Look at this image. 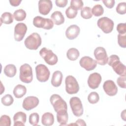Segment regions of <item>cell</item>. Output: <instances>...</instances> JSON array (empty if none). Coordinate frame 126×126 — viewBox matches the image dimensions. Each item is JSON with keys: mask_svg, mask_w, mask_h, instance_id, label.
<instances>
[{"mask_svg": "<svg viewBox=\"0 0 126 126\" xmlns=\"http://www.w3.org/2000/svg\"><path fill=\"white\" fill-rule=\"evenodd\" d=\"M67 0H56L55 1L56 5L59 7H65L67 5Z\"/></svg>", "mask_w": 126, "mask_h": 126, "instance_id": "b9f144b4", "label": "cell"}, {"mask_svg": "<svg viewBox=\"0 0 126 126\" xmlns=\"http://www.w3.org/2000/svg\"><path fill=\"white\" fill-rule=\"evenodd\" d=\"M27 31L26 25L23 23H19L14 28V39L17 41H21L24 38Z\"/></svg>", "mask_w": 126, "mask_h": 126, "instance_id": "4fadbf2b", "label": "cell"}, {"mask_svg": "<svg viewBox=\"0 0 126 126\" xmlns=\"http://www.w3.org/2000/svg\"><path fill=\"white\" fill-rule=\"evenodd\" d=\"M126 109L124 110V111L123 112H122L121 113V118L122 119L124 120V121H126Z\"/></svg>", "mask_w": 126, "mask_h": 126, "instance_id": "f6af8a7d", "label": "cell"}, {"mask_svg": "<svg viewBox=\"0 0 126 126\" xmlns=\"http://www.w3.org/2000/svg\"><path fill=\"white\" fill-rule=\"evenodd\" d=\"M81 17L85 19H89L92 17V9L90 7L85 6L83 7L81 10Z\"/></svg>", "mask_w": 126, "mask_h": 126, "instance_id": "f1b7e54d", "label": "cell"}, {"mask_svg": "<svg viewBox=\"0 0 126 126\" xmlns=\"http://www.w3.org/2000/svg\"><path fill=\"white\" fill-rule=\"evenodd\" d=\"M39 54L45 62L49 65H55L58 62V57L51 50L43 47L40 50Z\"/></svg>", "mask_w": 126, "mask_h": 126, "instance_id": "5b68a950", "label": "cell"}, {"mask_svg": "<svg viewBox=\"0 0 126 126\" xmlns=\"http://www.w3.org/2000/svg\"><path fill=\"white\" fill-rule=\"evenodd\" d=\"M41 38L37 32H33L29 35L25 40L26 47L30 50H37L41 44Z\"/></svg>", "mask_w": 126, "mask_h": 126, "instance_id": "3957f363", "label": "cell"}, {"mask_svg": "<svg viewBox=\"0 0 126 126\" xmlns=\"http://www.w3.org/2000/svg\"><path fill=\"white\" fill-rule=\"evenodd\" d=\"M77 10H75L72 7L69 6L65 10V14L66 17L69 19L74 18L77 14Z\"/></svg>", "mask_w": 126, "mask_h": 126, "instance_id": "e575fe53", "label": "cell"}, {"mask_svg": "<svg viewBox=\"0 0 126 126\" xmlns=\"http://www.w3.org/2000/svg\"><path fill=\"white\" fill-rule=\"evenodd\" d=\"M39 116L37 113H32L29 116V123L31 125L36 126H37L39 122Z\"/></svg>", "mask_w": 126, "mask_h": 126, "instance_id": "d6a6232c", "label": "cell"}, {"mask_svg": "<svg viewBox=\"0 0 126 126\" xmlns=\"http://www.w3.org/2000/svg\"><path fill=\"white\" fill-rule=\"evenodd\" d=\"M54 122V117L50 112H46L43 114L41 118L42 124L45 126L52 125Z\"/></svg>", "mask_w": 126, "mask_h": 126, "instance_id": "44dd1931", "label": "cell"}, {"mask_svg": "<svg viewBox=\"0 0 126 126\" xmlns=\"http://www.w3.org/2000/svg\"><path fill=\"white\" fill-rule=\"evenodd\" d=\"M26 114L23 112H18L13 116L14 126H24L26 122Z\"/></svg>", "mask_w": 126, "mask_h": 126, "instance_id": "d6986e66", "label": "cell"}, {"mask_svg": "<svg viewBox=\"0 0 126 126\" xmlns=\"http://www.w3.org/2000/svg\"><path fill=\"white\" fill-rule=\"evenodd\" d=\"M35 72L36 78L39 82H45L49 79L50 72L45 65L39 64L36 65L35 67Z\"/></svg>", "mask_w": 126, "mask_h": 126, "instance_id": "ba28073f", "label": "cell"}, {"mask_svg": "<svg viewBox=\"0 0 126 126\" xmlns=\"http://www.w3.org/2000/svg\"><path fill=\"white\" fill-rule=\"evenodd\" d=\"M117 30L120 34H124L126 32V25L125 23H119L117 26Z\"/></svg>", "mask_w": 126, "mask_h": 126, "instance_id": "f35d334b", "label": "cell"}, {"mask_svg": "<svg viewBox=\"0 0 126 126\" xmlns=\"http://www.w3.org/2000/svg\"><path fill=\"white\" fill-rule=\"evenodd\" d=\"M33 25L36 28L45 30H50L54 27L53 21L49 18H44L41 16H36L33 19Z\"/></svg>", "mask_w": 126, "mask_h": 126, "instance_id": "52a82bcc", "label": "cell"}, {"mask_svg": "<svg viewBox=\"0 0 126 126\" xmlns=\"http://www.w3.org/2000/svg\"><path fill=\"white\" fill-rule=\"evenodd\" d=\"M51 18L53 20L54 24L57 25H62L64 22V17L60 11H54L51 14Z\"/></svg>", "mask_w": 126, "mask_h": 126, "instance_id": "7402d4cb", "label": "cell"}, {"mask_svg": "<svg viewBox=\"0 0 126 126\" xmlns=\"http://www.w3.org/2000/svg\"><path fill=\"white\" fill-rule=\"evenodd\" d=\"M16 68L15 65L13 64H9L5 66L3 72L6 76L8 77H13L16 75Z\"/></svg>", "mask_w": 126, "mask_h": 126, "instance_id": "cb8c5ba5", "label": "cell"}, {"mask_svg": "<svg viewBox=\"0 0 126 126\" xmlns=\"http://www.w3.org/2000/svg\"><path fill=\"white\" fill-rule=\"evenodd\" d=\"M80 55L79 51L75 48L69 49L66 53V56L68 59L71 61H75L79 57Z\"/></svg>", "mask_w": 126, "mask_h": 126, "instance_id": "d4e9b609", "label": "cell"}, {"mask_svg": "<svg viewBox=\"0 0 126 126\" xmlns=\"http://www.w3.org/2000/svg\"><path fill=\"white\" fill-rule=\"evenodd\" d=\"M107 63L109 65L112 66L114 71L117 74L122 77H126V66L120 62V58L117 55H111L108 58Z\"/></svg>", "mask_w": 126, "mask_h": 126, "instance_id": "6da1fadb", "label": "cell"}, {"mask_svg": "<svg viewBox=\"0 0 126 126\" xmlns=\"http://www.w3.org/2000/svg\"><path fill=\"white\" fill-rule=\"evenodd\" d=\"M117 83L118 86L122 88L125 89L126 87V77L120 76L118 78L117 80Z\"/></svg>", "mask_w": 126, "mask_h": 126, "instance_id": "ab89813d", "label": "cell"}, {"mask_svg": "<svg viewBox=\"0 0 126 126\" xmlns=\"http://www.w3.org/2000/svg\"><path fill=\"white\" fill-rule=\"evenodd\" d=\"M69 104L73 114L76 117H80L83 113V107L80 99L76 96L71 97Z\"/></svg>", "mask_w": 126, "mask_h": 126, "instance_id": "30bf717a", "label": "cell"}, {"mask_svg": "<svg viewBox=\"0 0 126 126\" xmlns=\"http://www.w3.org/2000/svg\"><path fill=\"white\" fill-rule=\"evenodd\" d=\"M118 42L120 47L124 48L126 47V33L124 34L119 33L118 35Z\"/></svg>", "mask_w": 126, "mask_h": 126, "instance_id": "8d00e7d4", "label": "cell"}, {"mask_svg": "<svg viewBox=\"0 0 126 126\" xmlns=\"http://www.w3.org/2000/svg\"><path fill=\"white\" fill-rule=\"evenodd\" d=\"M69 125H76V126H86V125L85 121L84 120H82V119H78L76 121L75 123L71 124H69Z\"/></svg>", "mask_w": 126, "mask_h": 126, "instance_id": "7bdbcfd3", "label": "cell"}, {"mask_svg": "<svg viewBox=\"0 0 126 126\" xmlns=\"http://www.w3.org/2000/svg\"><path fill=\"white\" fill-rule=\"evenodd\" d=\"M116 11L118 13L123 15L126 13V3L122 2L119 3L116 7Z\"/></svg>", "mask_w": 126, "mask_h": 126, "instance_id": "74e56055", "label": "cell"}, {"mask_svg": "<svg viewBox=\"0 0 126 126\" xmlns=\"http://www.w3.org/2000/svg\"><path fill=\"white\" fill-rule=\"evenodd\" d=\"M68 116L67 112L57 113V120L61 126H65L68 121Z\"/></svg>", "mask_w": 126, "mask_h": 126, "instance_id": "4316f807", "label": "cell"}, {"mask_svg": "<svg viewBox=\"0 0 126 126\" xmlns=\"http://www.w3.org/2000/svg\"><path fill=\"white\" fill-rule=\"evenodd\" d=\"M63 80V74L61 71L59 70L55 71L51 79V84L55 87H59L62 82Z\"/></svg>", "mask_w": 126, "mask_h": 126, "instance_id": "ffe728a7", "label": "cell"}, {"mask_svg": "<svg viewBox=\"0 0 126 126\" xmlns=\"http://www.w3.org/2000/svg\"><path fill=\"white\" fill-rule=\"evenodd\" d=\"M103 3L108 8H112L115 5V1L114 0H103Z\"/></svg>", "mask_w": 126, "mask_h": 126, "instance_id": "60d3db41", "label": "cell"}, {"mask_svg": "<svg viewBox=\"0 0 126 126\" xmlns=\"http://www.w3.org/2000/svg\"><path fill=\"white\" fill-rule=\"evenodd\" d=\"M52 2L50 0H40L38 1V10L42 15H47L52 9Z\"/></svg>", "mask_w": 126, "mask_h": 126, "instance_id": "e0dca14e", "label": "cell"}, {"mask_svg": "<svg viewBox=\"0 0 126 126\" xmlns=\"http://www.w3.org/2000/svg\"><path fill=\"white\" fill-rule=\"evenodd\" d=\"M97 25L103 32L109 33L113 31L114 24L111 19L106 17H103L97 20Z\"/></svg>", "mask_w": 126, "mask_h": 126, "instance_id": "9c48e42d", "label": "cell"}, {"mask_svg": "<svg viewBox=\"0 0 126 126\" xmlns=\"http://www.w3.org/2000/svg\"><path fill=\"white\" fill-rule=\"evenodd\" d=\"M94 54L97 63L101 65H104L107 63L108 58L105 48L102 47H96L94 50Z\"/></svg>", "mask_w": 126, "mask_h": 126, "instance_id": "8fae6325", "label": "cell"}, {"mask_svg": "<svg viewBox=\"0 0 126 126\" xmlns=\"http://www.w3.org/2000/svg\"><path fill=\"white\" fill-rule=\"evenodd\" d=\"M101 76L99 73L94 72L91 74L88 79L89 87L92 89L97 88L101 83Z\"/></svg>", "mask_w": 126, "mask_h": 126, "instance_id": "2e32d148", "label": "cell"}, {"mask_svg": "<svg viewBox=\"0 0 126 126\" xmlns=\"http://www.w3.org/2000/svg\"><path fill=\"white\" fill-rule=\"evenodd\" d=\"M19 78L20 80L25 83H30L32 81V70L29 64L24 63L20 66Z\"/></svg>", "mask_w": 126, "mask_h": 126, "instance_id": "277c9868", "label": "cell"}, {"mask_svg": "<svg viewBox=\"0 0 126 126\" xmlns=\"http://www.w3.org/2000/svg\"><path fill=\"white\" fill-rule=\"evenodd\" d=\"M104 12V9L100 4H96L93 6L92 9V13L95 17H98L102 15Z\"/></svg>", "mask_w": 126, "mask_h": 126, "instance_id": "f546056e", "label": "cell"}, {"mask_svg": "<svg viewBox=\"0 0 126 126\" xmlns=\"http://www.w3.org/2000/svg\"><path fill=\"white\" fill-rule=\"evenodd\" d=\"M50 101L56 113L67 111V104L59 94H52L50 98Z\"/></svg>", "mask_w": 126, "mask_h": 126, "instance_id": "7a4b0ae2", "label": "cell"}, {"mask_svg": "<svg viewBox=\"0 0 126 126\" xmlns=\"http://www.w3.org/2000/svg\"><path fill=\"white\" fill-rule=\"evenodd\" d=\"M65 91L68 94H75L79 90V85L74 77L72 75L67 76L65 79Z\"/></svg>", "mask_w": 126, "mask_h": 126, "instance_id": "8992f818", "label": "cell"}, {"mask_svg": "<svg viewBox=\"0 0 126 126\" xmlns=\"http://www.w3.org/2000/svg\"><path fill=\"white\" fill-rule=\"evenodd\" d=\"M88 101L91 104L96 103L99 100L98 94L95 92H93L89 94L88 96Z\"/></svg>", "mask_w": 126, "mask_h": 126, "instance_id": "1f68e13d", "label": "cell"}, {"mask_svg": "<svg viewBox=\"0 0 126 126\" xmlns=\"http://www.w3.org/2000/svg\"><path fill=\"white\" fill-rule=\"evenodd\" d=\"M13 17L17 21H23L26 17V11L23 9H17L14 11Z\"/></svg>", "mask_w": 126, "mask_h": 126, "instance_id": "83f0119b", "label": "cell"}, {"mask_svg": "<svg viewBox=\"0 0 126 126\" xmlns=\"http://www.w3.org/2000/svg\"><path fill=\"white\" fill-rule=\"evenodd\" d=\"M21 1H22V0H9V2H10V4L12 6H18L20 4Z\"/></svg>", "mask_w": 126, "mask_h": 126, "instance_id": "ee69618b", "label": "cell"}, {"mask_svg": "<svg viewBox=\"0 0 126 126\" xmlns=\"http://www.w3.org/2000/svg\"><path fill=\"white\" fill-rule=\"evenodd\" d=\"M105 93L109 96H114L118 92V88L114 82L111 80L105 81L103 85Z\"/></svg>", "mask_w": 126, "mask_h": 126, "instance_id": "9a60e30c", "label": "cell"}, {"mask_svg": "<svg viewBox=\"0 0 126 126\" xmlns=\"http://www.w3.org/2000/svg\"><path fill=\"white\" fill-rule=\"evenodd\" d=\"M13 15L10 12H5L2 14L0 17L1 24H10L13 22Z\"/></svg>", "mask_w": 126, "mask_h": 126, "instance_id": "484cf974", "label": "cell"}, {"mask_svg": "<svg viewBox=\"0 0 126 126\" xmlns=\"http://www.w3.org/2000/svg\"><path fill=\"white\" fill-rule=\"evenodd\" d=\"M83 2L81 0H72L70 2V6L76 10L81 9L83 6Z\"/></svg>", "mask_w": 126, "mask_h": 126, "instance_id": "836d02e7", "label": "cell"}, {"mask_svg": "<svg viewBox=\"0 0 126 126\" xmlns=\"http://www.w3.org/2000/svg\"><path fill=\"white\" fill-rule=\"evenodd\" d=\"M1 103L4 106H10L11 105L14 99L13 97L9 94H7L4 95L1 99Z\"/></svg>", "mask_w": 126, "mask_h": 126, "instance_id": "4dcf8cb0", "label": "cell"}, {"mask_svg": "<svg viewBox=\"0 0 126 126\" xmlns=\"http://www.w3.org/2000/svg\"><path fill=\"white\" fill-rule=\"evenodd\" d=\"M13 94L16 98H21L27 93V89L24 85L18 84L13 89Z\"/></svg>", "mask_w": 126, "mask_h": 126, "instance_id": "603a6c76", "label": "cell"}, {"mask_svg": "<svg viewBox=\"0 0 126 126\" xmlns=\"http://www.w3.org/2000/svg\"><path fill=\"white\" fill-rule=\"evenodd\" d=\"M80 32V28L76 25L69 26L65 31L66 37L69 40L76 38L79 34Z\"/></svg>", "mask_w": 126, "mask_h": 126, "instance_id": "ac0fdd59", "label": "cell"}, {"mask_svg": "<svg viewBox=\"0 0 126 126\" xmlns=\"http://www.w3.org/2000/svg\"><path fill=\"white\" fill-rule=\"evenodd\" d=\"M39 104L38 98L34 96L26 97L23 100V108L27 111H30L36 107Z\"/></svg>", "mask_w": 126, "mask_h": 126, "instance_id": "5bb4252c", "label": "cell"}, {"mask_svg": "<svg viewBox=\"0 0 126 126\" xmlns=\"http://www.w3.org/2000/svg\"><path fill=\"white\" fill-rule=\"evenodd\" d=\"M80 66L85 68L87 71L94 70L97 65V62L95 60L89 56H84L79 61Z\"/></svg>", "mask_w": 126, "mask_h": 126, "instance_id": "7c38bea8", "label": "cell"}, {"mask_svg": "<svg viewBox=\"0 0 126 126\" xmlns=\"http://www.w3.org/2000/svg\"><path fill=\"white\" fill-rule=\"evenodd\" d=\"M11 125V119L9 116L3 115H2L0 119V126H10Z\"/></svg>", "mask_w": 126, "mask_h": 126, "instance_id": "d590c367", "label": "cell"}]
</instances>
